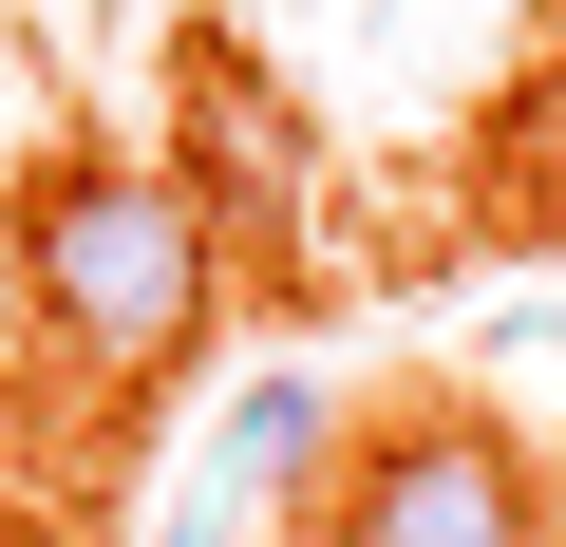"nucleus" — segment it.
<instances>
[{
    "label": "nucleus",
    "instance_id": "obj_1",
    "mask_svg": "<svg viewBox=\"0 0 566 547\" xmlns=\"http://www.w3.org/2000/svg\"><path fill=\"white\" fill-rule=\"evenodd\" d=\"M208 303H227V227H208V189L170 151H57L20 189V322L76 378H114V397L189 378Z\"/></svg>",
    "mask_w": 566,
    "mask_h": 547
},
{
    "label": "nucleus",
    "instance_id": "obj_2",
    "mask_svg": "<svg viewBox=\"0 0 566 547\" xmlns=\"http://www.w3.org/2000/svg\"><path fill=\"white\" fill-rule=\"evenodd\" d=\"M322 547H547V491L491 415H378V434H340Z\"/></svg>",
    "mask_w": 566,
    "mask_h": 547
},
{
    "label": "nucleus",
    "instance_id": "obj_3",
    "mask_svg": "<svg viewBox=\"0 0 566 547\" xmlns=\"http://www.w3.org/2000/svg\"><path fill=\"white\" fill-rule=\"evenodd\" d=\"M170 170L208 189V227H283L303 208V114H283L227 39H189L170 57Z\"/></svg>",
    "mask_w": 566,
    "mask_h": 547
},
{
    "label": "nucleus",
    "instance_id": "obj_4",
    "mask_svg": "<svg viewBox=\"0 0 566 547\" xmlns=\"http://www.w3.org/2000/svg\"><path fill=\"white\" fill-rule=\"evenodd\" d=\"M208 491H227V509H283V491H303V509H322V491H340V397H322V378H245V397L208 415Z\"/></svg>",
    "mask_w": 566,
    "mask_h": 547
},
{
    "label": "nucleus",
    "instance_id": "obj_5",
    "mask_svg": "<svg viewBox=\"0 0 566 547\" xmlns=\"http://www.w3.org/2000/svg\"><path fill=\"white\" fill-rule=\"evenodd\" d=\"M170 547H245V509H227V491H189V509H170Z\"/></svg>",
    "mask_w": 566,
    "mask_h": 547
}]
</instances>
